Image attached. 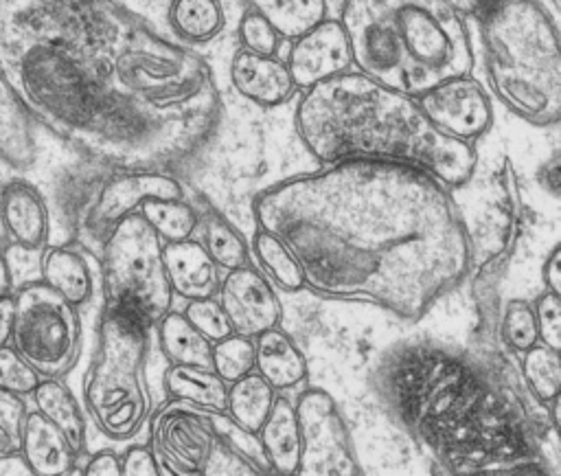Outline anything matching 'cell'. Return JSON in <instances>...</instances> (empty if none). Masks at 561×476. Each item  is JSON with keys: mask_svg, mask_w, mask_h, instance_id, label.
Instances as JSON below:
<instances>
[{"mask_svg": "<svg viewBox=\"0 0 561 476\" xmlns=\"http://www.w3.org/2000/svg\"><path fill=\"white\" fill-rule=\"evenodd\" d=\"M0 75L42 132L112 169L167 171L221 118L210 66L118 0H0Z\"/></svg>", "mask_w": 561, "mask_h": 476, "instance_id": "1", "label": "cell"}, {"mask_svg": "<svg viewBox=\"0 0 561 476\" xmlns=\"http://www.w3.org/2000/svg\"><path fill=\"white\" fill-rule=\"evenodd\" d=\"M256 228L296 257L322 298L421 320L469 270V230L451 189L388 162H335L263 189Z\"/></svg>", "mask_w": 561, "mask_h": 476, "instance_id": "2", "label": "cell"}, {"mask_svg": "<svg viewBox=\"0 0 561 476\" xmlns=\"http://www.w3.org/2000/svg\"><path fill=\"white\" fill-rule=\"evenodd\" d=\"M296 132L322 165L412 167L451 191L467 184L478 165L473 145L434 129L414 97L355 68L302 90L296 105Z\"/></svg>", "mask_w": 561, "mask_h": 476, "instance_id": "3", "label": "cell"}, {"mask_svg": "<svg viewBox=\"0 0 561 476\" xmlns=\"http://www.w3.org/2000/svg\"><path fill=\"white\" fill-rule=\"evenodd\" d=\"M337 20L353 68L408 97L473 68L465 15L447 0H344Z\"/></svg>", "mask_w": 561, "mask_h": 476, "instance_id": "4", "label": "cell"}, {"mask_svg": "<svg viewBox=\"0 0 561 476\" xmlns=\"http://www.w3.org/2000/svg\"><path fill=\"white\" fill-rule=\"evenodd\" d=\"M486 75L500 103L533 125L561 114L559 31L537 0H491L478 15Z\"/></svg>", "mask_w": 561, "mask_h": 476, "instance_id": "5", "label": "cell"}, {"mask_svg": "<svg viewBox=\"0 0 561 476\" xmlns=\"http://www.w3.org/2000/svg\"><path fill=\"white\" fill-rule=\"evenodd\" d=\"M151 329L134 309L103 303L96 351L83 379V410L110 441H131L153 412L147 386Z\"/></svg>", "mask_w": 561, "mask_h": 476, "instance_id": "6", "label": "cell"}, {"mask_svg": "<svg viewBox=\"0 0 561 476\" xmlns=\"http://www.w3.org/2000/svg\"><path fill=\"white\" fill-rule=\"evenodd\" d=\"M99 272L103 303L129 307L153 327L171 311L173 292L164 272L162 241L140 213L121 219L103 239Z\"/></svg>", "mask_w": 561, "mask_h": 476, "instance_id": "7", "label": "cell"}, {"mask_svg": "<svg viewBox=\"0 0 561 476\" xmlns=\"http://www.w3.org/2000/svg\"><path fill=\"white\" fill-rule=\"evenodd\" d=\"M9 344L39 377H64L81 353V316L39 279L20 283L13 292Z\"/></svg>", "mask_w": 561, "mask_h": 476, "instance_id": "8", "label": "cell"}, {"mask_svg": "<svg viewBox=\"0 0 561 476\" xmlns=\"http://www.w3.org/2000/svg\"><path fill=\"white\" fill-rule=\"evenodd\" d=\"M294 406L302 437L294 476H364L335 399L322 388H305Z\"/></svg>", "mask_w": 561, "mask_h": 476, "instance_id": "9", "label": "cell"}, {"mask_svg": "<svg viewBox=\"0 0 561 476\" xmlns=\"http://www.w3.org/2000/svg\"><path fill=\"white\" fill-rule=\"evenodd\" d=\"M522 222V197L515 169L508 158H502L491 173L489 197L480 217L476 237H469V270H476L478 283H489L500 276L508 263Z\"/></svg>", "mask_w": 561, "mask_h": 476, "instance_id": "10", "label": "cell"}, {"mask_svg": "<svg viewBox=\"0 0 561 476\" xmlns=\"http://www.w3.org/2000/svg\"><path fill=\"white\" fill-rule=\"evenodd\" d=\"M184 189L178 178L158 169H112L85 213L79 241L101 248L110 230L125 217L138 213L147 200H178Z\"/></svg>", "mask_w": 561, "mask_h": 476, "instance_id": "11", "label": "cell"}, {"mask_svg": "<svg viewBox=\"0 0 561 476\" xmlns=\"http://www.w3.org/2000/svg\"><path fill=\"white\" fill-rule=\"evenodd\" d=\"M416 103L434 129L458 143L473 145L493 123L491 97L471 75L432 86L416 97Z\"/></svg>", "mask_w": 561, "mask_h": 476, "instance_id": "12", "label": "cell"}, {"mask_svg": "<svg viewBox=\"0 0 561 476\" xmlns=\"http://www.w3.org/2000/svg\"><path fill=\"white\" fill-rule=\"evenodd\" d=\"M50 239V217L39 186L20 171L7 169L0 180V241L7 257L24 254L39 261Z\"/></svg>", "mask_w": 561, "mask_h": 476, "instance_id": "13", "label": "cell"}, {"mask_svg": "<svg viewBox=\"0 0 561 476\" xmlns=\"http://www.w3.org/2000/svg\"><path fill=\"white\" fill-rule=\"evenodd\" d=\"M147 426V445L156 458L182 472H202L217 443L204 412L175 401H167L153 410Z\"/></svg>", "mask_w": 561, "mask_h": 476, "instance_id": "14", "label": "cell"}, {"mask_svg": "<svg viewBox=\"0 0 561 476\" xmlns=\"http://www.w3.org/2000/svg\"><path fill=\"white\" fill-rule=\"evenodd\" d=\"M112 171L101 162L81 156L79 162L59 167L44 193L48 217H50V239L48 243H77L88 208L103 178Z\"/></svg>", "mask_w": 561, "mask_h": 476, "instance_id": "15", "label": "cell"}, {"mask_svg": "<svg viewBox=\"0 0 561 476\" xmlns=\"http://www.w3.org/2000/svg\"><path fill=\"white\" fill-rule=\"evenodd\" d=\"M215 298L219 301L232 333L256 338L259 333L280 327L283 307L261 270L250 263L228 270L219 279Z\"/></svg>", "mask_w": 561, "mask_h": 476, "instance_id": "16", "label": "cell"}, {"mask_svg": "<svg viewBox=\"0 0 561 476\" xmlns=\"http://www.w3.org/2000/svg\"><path fill=\"white\" fill-rule=\"evenodd\" d=\"M298 90H307L353 68L346 33L337 18H324L291 39L285 59Z\"/></svg>", "mask_w": 561, "mask_h": 476, "instance_id": "17", "label": "cell"}, {"mask_svg": "<svg viewBox=\"0 0 561 476\" xmlns=\"http://www.w3.org/2000/svg\"><path fill=\"white\" fill-rule=\"evenodd\" d=\"M230 81L243 99L261 107L287 103L298 92L283 59L276 55H256L243 48L237 50L230 61Z\"/></svg>", "mask_w": 561, "mask_h": 476, "instance_id": "18", "label": "cell"}, {"mask_svg": "<svg viewBox=\"0 0 561 476\" xmlns=\"http://www.w3.org/2000/svg\"><path fill=\"white\" fill-rule=\"evenodd\" d=\"M18 458L31 476H72L81 461L68 439L37 410L26 415Z\"/></svg>", "mask_w": 561, "mask_h": 476, "instance_id": "19", "label": "cell"}, {"mask_svg": "<svg viewBox=\"0 0 561 476\" xmlns=\"http://www.w3.org/2000/svg\"><path fill=\"white\" fill-rule=\"evenodd\" d=\"M162 259L173 296L195 301L217 294L219 268L197 239L162 243Z\"/></svg>", "mask_w": 561, "mask_h": 476, "instance_id": "20", "label": "cell"}, {"mask_svg": "<svg viewBox=\"0 0 561 476\" xmlns=\"http://www.w3.org/2000/svg\"><path fill=\"white\" fill-rule=\"evenodd\" d=\"M37 279L77 309L94 296V274L77 243H48L37 261Z\"/></svg>", "mask_w": 561, "mask_h": 476, "instance_id": "21", "label": "cell"}, {"mask_svg": "<svg viewBox=\"0 0 561 476\" xmlns=\"http://www.w3.org/2000/svg\"><path fill=\"white\" fill-rule=\"evenodd\" d=\"M254 373H259L276 393L298 388L307 379V360L298 344L280 327L252 338Z\"/></svg>", "mask_w": 561, "mask_h": 476, "instance_id": "22", "label": "cell"}, {"mask_svg": "<svg viewBox=\"0 0 561 476\" xmlns=\"http://www.w3.org/2000/svg\"><path fill=\"white\" fill-rule=\"evenodd\" d=\"M33 410H37L48 423H53L77 452L85 456L88 452V421L77 395L64 382V377H39L35 390L31 393Z\"/></svg>", "mask_w": 561, "mask_h": 476, "instance_id": "23", "label": "cell"}, {"mask_svg": "<svg viewBox=\"0 0 561 476\" xmlns=\"http://www.w3.org/2000/svg\"><path fill=\"white\" fill-rule=\"evenodd\" d=\"M39 151V129L0 75V162L26 173Z\"/></svg>", "mask_w": 561, "mask_h": 476, "instance_id": "24", "label": "cell"}, {"mask_svg": "<svg viewBox=\"0 0 561 476\" xmlns=\"http://www.w3.org/2000/svg\"><path fill=\"white\" fill-rule=\"evenodd\" d=\"M263 454L272 472L283 476H294L298 456H300V423L296 415V406L283 393L276 395L274 406L256 432Z\"/></svg>", "mask_w": 561, "mask_h": 476, "instance_id": "25", "label": "cell"}, {"mask_svg": "<svg viewBox=\"0 0 561 476\" xmlns=\"http://www.w3.org/2000/svg\"><path fill=\"white\" fill-rule=\"evenodd\" d=\"M169 401L182 404L197 412H226L228 384L213 369L169 366L162 377Z\"/></svg>", "mask_w": 561, "mask_h": 476, "instance_id": "26", "label": "cell"}, {"mask_svg": "<svg viewBox=\"0 0 561 476\" xmlns=\"http://www.w3.org/2000/svg\"><path fill=\"white\" fill-rule=\"evenodd\" d=\"M156 333L160 351L167 358L169 366H202L210 369L213 364V342H208L182 311H167L156 322Z\"/></svg>", "mask_w": 561, "mask_h": 476, "instance_id": "27", "label": "cell"}, {"mask_svg": "<svg viewBox=\"0 0 561 476\" xmlns=\"http://www.w3.org/2000/svg\"><path fill=\"white\" fill-rule=\"evenodd\" d=\"M164 22L188 44L210 42L226 24V11L221 0H169L164 9Z\"/></svg>", "mask_w": 561, "mask_h": 476, "instance_id": "28", "label": "cell"}, {"mask_svg": "<svg viewBox=\"0 0 561 476\" xmlns=\"http://www.w3.org/2000/svg\"><path fill=\"white\" fill-rule=\"evenodd\" d=\"M197 228H202L199 243L219 270L228 272L250 263V243L237 230V226H232L224 215H219L213 208H206L199 215Z\"/></svg>", "mask_w": 561, "mask_h": 476, "instance_id": "29", "label": "cell"}, {"mask_svg": "<svg viewBox=\"0 0 561 476\" xmlns=\"http://www.w3.org/2000/svg\"><path fill=\"white\" fill-rule=\"evenodd\" d=\"M276 395L278 393L259 373L252 371L250 375L228 386L226 415L241 428L256 434L267 419Z\"/></svg>", "mask_w": 561, "mask_h": 476, "instance_id": "30", "label": "cell"}, {"mask_svg": "<svg viewBox=\"0 0 561 476\" xmlns=\"http://www.w3.org/2000/svg\"><path fill=\"white\" fill-rule=\"evenodd\" d=\"M252 11L263 15L280 37L296 39L327 15V0H245Z\"/></svg>", "mask_w": 561, "mask_h": 476, "instance_id": "31", "label": "cell"}, {"mask_svg": "<svg viewBox=\"0 0 561 476\" xmlns=\"http://www.w3.org/2000/svg\"><path fill=\"white\" fill-rule=\"evenodd\" d=\"M250 252L254 254L263 276L283 292H298L305 287L302 270L294 252L276 235L256 228L252 235Z\"/></svg>", "mask_w": 561, "mask_h": 476, "instance_id": "32", "label": "cell"}, {"mask_svg": "<svg viewBox=\"0 0 561 476\" xmlns=\"http://www.w3.org/2000/svg\"><path fill=\"white\" fill-rule=\"evenodd\" d=\"M140 217L158 235L162 243L191 239L199 224V213L184 197L178 200H147L138 208Z\"/></svg>", "mask_w": 561, "mask_h": 476, "instance_id": "33", "label": "cell"}, {"mask_svg": "<svg viewBox=\"0 0 561 476\" xmlns=\"http://www.w3.org/2000/svg\"><path fill=\"white\" fill-rule=\"evenodd\" d=\"M522 375L530 395L550 406L561 395V351L537 342L522 353Z\"/></svg>", "mask_w": 561, "mask_h": 476, "instance_id": "34", "label": "cell"}, {"mask_svg": "<svg viewBox=\"0 0 561 476\" xmlns=\"http://www.w3.org/2000/svg\"><path fill=\"white\" fill-rule=\"evenodd\" d=\"M210 369L228 386L239 382L241 377L250 375L254 371V342H252V338L230 333L228 338L215 342L213 344V364H210Z\"/></svg>", "mask_w": 561, "mask_h": 476, "instance_id": "35", "label": "cell"}, {"mask_svg": "<svg viewBox=\"0 0 561 476\" xmlns=\"http://www.w3.org/2000/svg\"><path fill=\"white\" fill-rule=\"evenodd\" d=\"M215 441L224 447H228L230 452H234L237 456L245 458L248 463L261 467V469H270L267 458L263 454V447L259 443V437L245 428H241L239 423H234L226 412H204Z\"/></svg>", "mask_w": 561, "mask_h": 476, "instance_id": "36", "label": "cell"}, {"mask_svg": "<svg viewBox=\"0 0 561 476\" xmlns=\"http://www.w3.org/2000/svg\"><path fill=\"white\" fill-rule=\"evenodd\" d=\"M497 327L504 344L519 355L539 342L533 303L524 298H511L504 305Z\"/></svg>", "mask_w": 561, "mask_h": 476, "instance_id": "37", "label": "cell"}, {"mask_svg": "<svg viewBox=\"0 0 561 476\" xmlns=\"http://www.w3.org/2000/svg\"><path fill=\"white\" fill-rule=\"evenodd\" d=\"M26 415L28 406L24 397L0 390V461L18 458Z\"/></svg>", "mask_w": 561, "mask_h": 476, "instance_id": "38", "label": "cell"}, {"mask_svg": "<svg viewBox=\"0 0 561 476\" xmlns=\"http://www.w3.org/2000/svg\"><path fill=\"white\" fill-rule=\"evenodd\" d=\"M184 318L208 340V342H219L232 333L230 322L215 296L208 298H195L186 301L184 307Z\"/></svg>", "mask_w": 561, "mask_h": 476, "instance_id": "39", "label": "cell"}, {"mask_svg": "<svg viewBox=\"0 0 561 476\" xmlns=\"http://www.w3.org/2000/svg\"><path fill=\"white\" fill-rule=\"evenodd\" d=\"M237 35H239L241 48L256 53V55H276L280 39H283L276 33V29L252 9H248L241 15V20L237 24Z\"/></svg>", "mask_w": 561, "mask_h": 476, "instance_id": "40", "label": "cell"}, {"mask_svg": "<svg viewBox=\"0 0 561 476\" xmlns=\"http://www.w3.org/2000/svg\"><path fill=\"white\" fill-rule=\"evenodd\" d=\"M39 382V375L18 355V351L7 344L0 347V390L31 397Z\"/></svg>", "mask_w": 561, "mask_h": 476, "instance_id": "41", "label": "cell"}, {"mask_svg": "<svg viewBox=\"0 0 561 476\" xmlns=\"http://www.w3.org/2000/svg\"><path fill=\"white\" fill-rule=\"evenodd\" d=\"M539 342L561 351V296L543 290L533 303Z\"/></svg>", "mask_w": 561, "mask_h": 476, "instance_id": "42", "label": "cell"}, {"mask_svg": "<svg viewBox=\"0 0 561 476\" xmlns=\"http://www.w3.org/2000/svg\"><path fill=\"white\" fill-rule=\"evenodd\" d=\"M202 476H283V474H276L272 469H261L248 463L245 458L237 456L228 447L215 443L210 458L202 469Z\"/></svg>", "mask_w": 561, "mask_h": 476, "instance_id": "43", "label": "cell"}, {"mask_svg": "<svg viewBox=\"0 0 561 476\" xmlns=\"http://www.w3.org/2000/svg\"><path fill=\"white\" fill-rule=\"evenodd\" d=\"M123 476H164L153 450L145 443H134L121 454Z\"/></svg>", "mask_w": 561, "mask_h": 476, "instance_id": "44", "label": "cell"}, {"mask_svg": "<svg viewBox=\"0 0 561 476\" xmlns=\"http://www.w3.org/2000/svg\"><path fill=\"white\" fill-rule=\"evenodd\" d=\"M81 476H123L121 454H116L114 450L92 452L81 467Z\"/></svg>", "mask_w": 561, "mask_h": 476, "instance_id": "45", "label": "cell"}, {"mask_svg": "<svg viewBox=\"0 0 561 476\" xmlns=\"http://www.w3.org/2000/svg\"><path fill=\"white\" fill-rule=\"evenodd\" d=\"M462 476H550L548 467L541 463V458H530L513 465H502V467H491L482 472H471Z\"/></svg>", "mask_w": 561, "mask_h": 476, "instance_id": "46", "label": "cell"}, {"mask_svg": "<svg viewBox=\"0 0 561 476\" xmlns=\"http://www.w3.org/2000/svg\"><path fill=\"white\" fill-rule=\"evenodd\" d=\"M541 279L548 292L561 296V248L554 246L541 265Z\"/></svg>", "mask_w": 561, "mask_h": 476, "instance_id": "47", "label": "cell"}, {"mask_svg": "<svg viewBox=\"0 0 561 476\" xmlns=\"http://www.w3.org/2000/svg\"><path fill=\"white\" fill-rule=\"evenodd\" d=\"M541 184L546 186V191H550L552 195H559V182H561V169H559V154L554 151L550 156V160H546V165L541 167Z\"/></svg>", "mask_w": 561, "mask_h": 476, "instance_id": "48", "label": "cell"}, {"mask_svg": "<svg viewBox=\"0 0 561 476\" xmlns=\"http://www.w3.org/2000/svg\"><path fill=\"white\" fill-rule=\"evenodd\" d=\"M11 320H13V298H0V347H7L11 340Z\"/></svg>", "mask_w": 561, "mask_h": 476, "instance_id": "49", "label": "cell"}, {"mask_svg": "<svg viewBox=\"0 0 561 476\" xmlns=\"http://www.w3.org/2000/svg\"><path fill=\"white\" fill-rule=\"evenodd\" d=\"M13 292V279H11V270H9V261H7V250L0 241V298L9 296Z\"/></svg>", "mask_w": 561, "mask_h": 476, "instance_id": "50", "label": "cell"}, {"mask_svg": "<svg viewBox=\"0 0 561 476\" xmlns=\"http://www.w3.org/2000/svg\"><path fill=\"white\" fill-rule=\"evenodd\" d=\"M456 11H460L462 15H480L484 11V7L491 2V0H447Z\"/></svg>", "mask_w": 561, "mask_h": 476, "instance_id": "51", "label": "cell"}, {"mask_svg": "<svg viewBox=\"0 0 561 476\" xmlns=\"http://www.w3.org/2000/svg\"><path fill=\"white\" fill-rule=\"evenodd\" d=\"M121 4H125L129 11H134L136 15L142 18V9H151V7H158L162 11V18H164V9H167V2L169 0H118Z\"/></svg>", "mask_w": 561, "mask_h": 476, "instance_id": "52", "label": "cell"}, {"mask_svg": "<svg viewBox=\"0 0 561 476\" xmlns=\"http://www.w3.org/2000/svg\"><path fill=\"white\" fill-rule=\"evenodd\" d=\"M158 463H160V469H162L164 476H202V472H182V469H175V467H171L162 461H158Z\"/></svg>", "mask_w": 561, "mask_h": 476, "instance_id": "53", "label": "cell"}, {"mask_svg": "<svg viewBox=\"0 0 561 476\" xmlns=\"http://www.w3.org/2000/svg\"><path fill=\"white\" fill-rule=\"evenodd\" d=\"M550 7H552V15H557V11H559V0H550Z\"/></svg>", "mask_w": 561, "mask_h": 476, "instance_id": "54", "label": "cell"}]
</instances>
